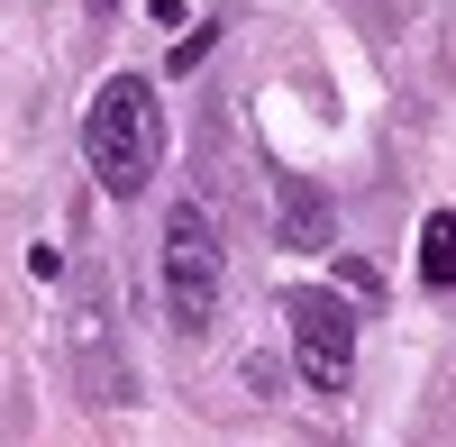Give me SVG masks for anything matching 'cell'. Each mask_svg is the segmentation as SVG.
<instances>
[{"label": "cell", "instance_id": "obj_4", "mask_svg": "<svg viewBox=\"0 0 456 447\" xmlns=\"http://www.w3.org/2000/svg\"><path fill=\"white\" fill-rule=\"evenodd\" d=\"M265 183H274V229H283V247L320 256V247H329V201H320V183H311V174H265Z\"/></svg>", "mask_w": 456, "mask_h": 447}, {"label": "cell", "instance_id": "obj_3", "mask_svg": "<svg viewBox=\"0 0 456 447\" xmlns=\"http://www.w3.org/2000/svg\"><path fill=\"white\" fill-rule=\"evenodd\" d=\"M283 320H292V356H301V375H311V393H347V375H356V311L338 302V292H292Z\"/></svg>", "mask_w": 456, "mask_h": 447}, {"label": "cell", "instance_id": "obj_2", "mask_svg": "<svg viewBox=\"0 0 456 447\" xmlns=\"http://www.w3.org/2000/svg\"><path fill=\"white\" fill-rule=\"evenodd\" d=\"M219 283H228V247H219V219L201 201H174L165 219V302H174V329H210L219 311Z\"/></svg>", "mask_w": 456, "mask_h": 447}, {"label": "cell", "instance_id": "obj_5", "mask_svg": "<svg viewBox=\"0 0 456 447\" xmlns=\"http://www.w3.org/2000/svg\"><path fill=\"white\" fill-rule=\"evenodd\" d=\"M420 274L438 292H456V210H429V229H420Z\"/></svg>", "mask_w": 456, "mask_h": 447}, {"label": "cell", "instance_id": "obj_1", "mask_svg": "<svg viewBox=\"0 0 456 447\" xmlns=\"http://www.w3.org/2000/svg\"><path fill=\"white\" fill-rule=\"evenodd\" d=\"M83 156L101 174V192H119V201H137L146 183H156V165H165V110H156V92H146L137 73H110V83L92 92Z\"/></svg>", "mask_w": 456, "mask_h": 447}]
</instances>
